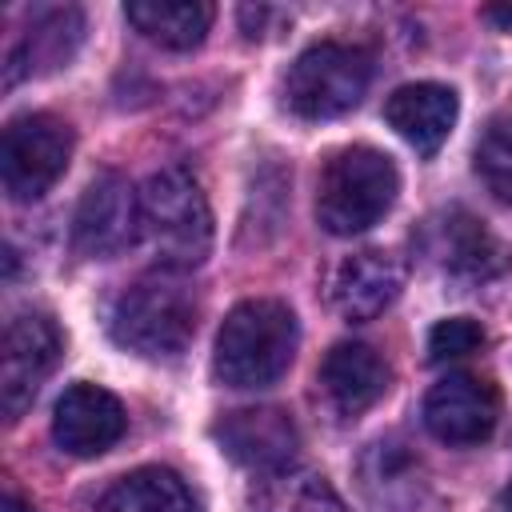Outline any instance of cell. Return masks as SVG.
<instances>
[{
    "mask_svg": "<svg viewBox=\"0 0 512 512\" xmlns=\"http://www.w3.org/2000/svg\"><path fill=\"white\" fill-rule=\"evenodd\" d=\"M60 352H64V336L52 316L20 312L8 320L0 344V408L8 420H16L32 404L40 384L52 376Z\"/></svg>",
    "mask_w": 512,
    "mask_h": 512,
    "instance_id": "8",
    "label": "cell"
},
{
    "mask_svg": "<svg viewBox=\"0 0 512 512\" xmlns=\"http://www.w3.org/2000/svg\"><path fill=\"white\" fill-rule=\"evenodd\" d=\"M216 440L224 456H232L240 468L272 480L296 468L300 460V432L280 408H240L228 412L216 424Z\"/></svg>",
    "mask_w": 512,
    "mask_h": 512,
    "instance_id": "11",
    "label": "cell"
},
{
    "mask_svg": "<svg viewBox=\"0 0 512 512\" xmlns=\"http://www.w3.org/2000/svg\"><path fill=\"white\" fill-rule=\"evenodd\" d=\"M484 344V328L472 316H448L428 332V360L432 364H448V360H464Z\"/></svg>",
    "mask_w": 512,
    "mask_h": 512,
    "instance_id": "22",
    "label": "cell"
},
{
    "mask_svg": "<svg viewBox=\"0 0 512 512\" xmlns=\"http://www.w3.org/2000/svg\"><path fill=\"white\" fill-rule=\"evenodd\" d=\"M140 236V192L120 172H100L72 216V244L88 260H108Z\"/></svg>",
    "mask_w": 512,
    "mask_h": 512,
    "instance_id": "9",
    "label": "cell"
},
{
    "mask_svg": "<svg viewBox=\"0 0 512 512\" xmlns=\"http://www.w3.org/2000/svg\"><path fill=\"white\" fill-rule=\"evenodd\" d=\"M124 428H128L124 404L108 388L84 380L64 388L52 412V440L68 456H100L124 436Z\"/></svg>",
    "mask_w": 512,
    "mask_h": 512,
    "instance_id": "13",
    "label": "cell"
},
{
    "mask_svg": "<svg viewBox=\"0 0 512 512\" xmlns=\"http://www.w3.org/2000/svg\"><path fill=\"white\" fill-rule=\"evenodd\" d=\"M0 512H36V508L24 504V500H16V496H4V500H0Z\"/></svg>",
    "mask_w": 512,
    "mask_h": 512,
    "instance_id": "25",
    "label": "cell"
},
{
    "mask_svg": "<svg viewBox=\"0 0 512 512\" xmlns=\"http://www.w3.org/2000/svg\"><path fill=\"white\" fill-rule=\"evenodd\" d=\"M460 116V100L448 84H436V80H416V84H404L388 96L384 104V120L396 128L400 140H408L420 156H432L440 152V144L448 140L452 124Z\"/></svg>",
    "mask_w": 512,
    "mask_h": 512,
    "instance_id": "14",
    "label": "cell"
},
{
    "mask_svg": "<svg viewBox=\"0 0 512 512\" xmlns=\"http://www.w3.org/2000/svg\"><path fill=\"white\" fill-rule=\"evenodd\" d=\"M96 512H196V500L172 468H136L100 496Z\"/></svg>",
    "mask_w": 512,
    "mask_h": 512,
    "instance_id": "19",
    "label": "cell"
},
{
    "mask_svg": "<svg viewBox=\"0 0 512 512\" xmlns=\"http://www.w3.org/2000/svg\"><path fill=\"white\" fill-rule=\"evenodd\" d=\"M72 160V128L48 112L8 120L0 136V180L16 204L40 200Z\"/></svg>",
    "mask_w": 512,
    "mask_h": 512,
    "instance_id": "6",
    "label": "cell"
},
{
    "mask_svg": "<svg viewBox=\"0 0 512 512\" xmlns=\"http://www.w3.org/2000/svg\"><path fill=\"white\" fill-rule=\"evenodd\" d=\"M268 20H284V12H280V8H264V4H260V8L244 4V8H240V28H244L248 36H260Z\"/></svg>",
    "mask_w": 512,
    "mask_h": 512,
    "instance_id": "23",
    "label": "cell"
},
{
    "mask_svg": "<svg viewBox=\"0 0 512 512\" xmlns=\"http://www.w3.org/2000/svg\"><path fill=\"white\" fill-rule=\"evenodd\" d=\"M484 20H492V24H500L504 32H512V4H492V8H484Z\"/></svg>",
    "mask_w": 512,
    "mask_h": 512,
    "instance_id": "24",
    "label": "cell"
},
{
    "mask_svg": "<svg viewBox=\"0 0 512 512\" xmlns=\"http://www.w3.org/2000/svg\"><path fill=\"white\" fill-rule=\"evenodd\" d=\"M500 420V396L492 380L476 372H448L424 396V428L452 448L484 444Z\"/></svg>",
    "mask_w": 512,
    "mask_h": 512,
    "instance_id": "10",
    "label": "cell"
},
{
    "mask_svg": "<svg viewBox=\"0 0 512 512\" xmlns=\"http://www.w3.org/2000/svg\"><path fill=\"white\" fill-rule=\"evenodd\" d=\"M420 252L444 276L464 280V284L496 280L500 272L512 268V248L480 216H472L464 208H448V212L432 216L420 228Z\"/></svg>",
    "mask_w": 512,
    "mask_h": 512,
    "instance_id": "7",
    "label": "cell"
},
{
    "mask_svg": "<svg viewBox=\"0 0 512 512\" xmlns=\"http://www.w3.org/2000/svg\"><path fill=\"white\" fill-rule=\"evenodd\" d=\"M272 492L264 496V512H348L340 492L312 472H284L268 480Z\"/></svg>",
    "mask_w": 512,
    "mask_h": 512,
    "instance_id": "20",
    "label": "cell"
},
{
    "mask_svg": "<svg viewBox=\"0 0 512 512\" xmlns=\"http://www.w3.org/2000/svg\"><path fill=\"white\" fill-rule=\"evenodd\" d=\"M140 236L164 272H192L212 252V208L184 164L148 176L140 192Z\"/></svg>",
    "mask_w": 512,
    "mask_h": 512,
    "instance_id": "2",
    "label": "cell"
},
{
    "mask_svg": "<svg viewBox=\"0 0 512 512\" xmlns=\"http://www.w3.org/2000/svg\"><path fill=\"white\" fill-rule=\"evenodd\" d=\"M400 172L388 152L372 144H348L328 156L316 184V220L332 236L368 232L396 200Z\"/></svg>",
    "mask_w": 512,
    "mask_h": 512,
    "instance_id": "3",
    "label": "cell"
},
{
    "mask_svg": "<svg viewBox=\"0 0 512 512\" xmlns=\"http://www.w3.org/2000/svg\"><path fill=\"white\" fill-rule=\"evenodd\" d=\"M124 16L152 44L172 48V52H188L208 36L216 8L204 0H132L124 8Z\"/></svg>",
    "mask_w": 512,
    "mask_h": 512,
    "instance_id": "17",
    "label": "cell"
},
{
    "mask_svg": "<svg viewBox=\"0 0 512 512\" xmlns=\"http://www.w3.org/2000/svg\"><path fill=\"white\" fill-rule=\"evenodd\" d=\"M476 176L484 180V188L512 204V116L492 120L480 140H476Z\"/></svg>",
    "mask_w": 512,
    "mask_h": 512,
    "instance_id": "21",
    "label": "cell"
},
{
    "mask_svg": "<svg viewBox=\"0 0 512 512\" xmlns=\"http://www.w3.org/2000/svg\"><path fill=\"white\" fill-rule=\"evenodd\" d=\"M504 504H508V508H512V484H508V492H504Z\"/></svg>",
    "mask_w": 512,
    "mask_h": 512,
    "instance_id": "26",
    "label": "cell"
},
{
    "mask_svg": "<svg viewBox=\"0 0 512 512\" xmlns=\"http://www.w3.org/2000/svg\"><path fill=\"white\" fill-rule=\"evenodd\" d=\"M112 340L144 360H176L196 336V300L164 276L136 280L112 304Z\"/></svg>",
    "mask_w": 512,
    "mask_h": 512,
    "instance_id": "4",
    "label": "cell"
},
{
    "mask_svg": "<svg viewBox=\"0 0 512 512\" xmlns=\"http://www.w3.org/2000/svg\"><path fill=\"white\" fill-rule=\"evenodd\" d=\"M84 40V12L80 8H44L32 28L20 36V44L8 52V84H16L20 76H40V72H56L72 60V52Z\"/></svg>",
    "mask_w": 512,
    "mask_h": 512,
    "instance_id": "16",
    "label": "cell"
},
{
    "mask_svg": "<svg viewBox=\"0 0 512 512\" xmlns=\"http://www.w3.org/2000/svg\"><path fill=\"white\" fill-rule=\"evenodd\" d=\"M372 80V60L364 48L320 40L304 48L284 76V104L304 120H336L352 112Z\"/></svg>",
    "mask_w": 512,
    "mask_h": 512,
    "instance_id": "5",
    "label": "cell"
},
{
    "mask_svg": "<svg viewBox=\"0 0 512 512\" xmlns=\"http://www.w3.org/2000/svg\"><path fill=\"white\" fill-rule=\"evenodd\" d=\"M388 380H392V372H388L384 356L356 340L336 344L320 364V392L328 396L332 412H340L348 420L368 412L388 392Z\"/></svg>",
    "mask_w": 512,
    "mask_h": 512,
    "instance_id": "15",
    "label": "cell"
},
{
    "mask_svg": "<svg viewBox=\"0 0 512 512\" xmlns=\"http://www.w3.org/2000/svg\"><path fill=\"white\" fill-rule=\"evenodd\" d=\"M300 344V324L288 304L256 296L236 304L220 332H216V352H212V372L220 384L236 392H256L276 384Z\"/></svg>",
    "mask_w": 512,
    "mask_h": 512,
    "instance_id": "1",
    "label": "cell"
},
{
    "mask_svg": "<svg viewBox=\"0 0 512 512\" xmlns=\"http://www.w3.org/2000/svg\"><path fill=\"white\" fill-rule=\"evenodd\" d=\"M400 288H404V264L384 248H360V252H348L332 264L324 296H328L336 316L372 320L384 308H392Z\"/></svg>",
    "mask_w": 512,
    "mask_h": 512,
    "instance_id": "12",
    "label": "cell"
},
{
    "mask_svg": "<svg viewBox=\"0 0 512 512\" xmlns=\"http://www.w3.org/2000/svg\"><path fill=\"white\" fill-rule=\"evenodd\" d=\"M360 480L376 508H404L420 496V456L400 440H376L360 460Z\"/></svg>",
    "mask_w": 512,
    "mask_h": 512,
    "instance_id": "18",
    "label": "cell"
}]
</instances>
